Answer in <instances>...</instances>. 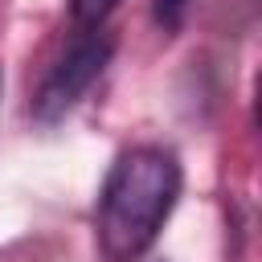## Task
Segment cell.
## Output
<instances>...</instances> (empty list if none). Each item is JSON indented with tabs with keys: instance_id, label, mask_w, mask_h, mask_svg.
<instances>
[{
	"instance_id": "2",
	"label": "cell",
	"mask_w": 262,
	"mask_h": 262,
	"mask_svg": "<svg viewBox=\"0 0 262 262\" xmlns=\"http://www.w3.org/2000/svg\"><path fill=\"white\" fill-rule=\"evenodd\" d=\"M111 53H115V41H111L102 29H82V37H78V41L49 66V74L41 78V86H37V94H33V119L45 123V127L61 123V119L86 98V90L102 78Z\"/></svg>"
},
{
	"instance_id": "5",
	"label": "cell",
	"mask_w": 262,
	"mask_h": 262,
	"mask_svg": "<svg viewBox=\"0 0 262 262\" xmlns=\"http://www.w3.org/2000/svg\"><path fill=\"white\" fill-rule=\"evenodd\" d=\"M0 94H4V74H0Z\"/></svg>"
},
{
	"instance_id": "3",
	"label": "cell",
	"mask_w": 262,
	"mask_h": 262,
	"mask_svg": "<svg viewBox=\"0 0 262 262\" xmlns=\"http://www.w3.org/2000/svg\"><path fill=\"white\" fill-rule=\"evenodd\" d=\"M123 0H70V16L78 29H102L106 16L119 8Z\"/></svg>"
},
{
	"instance_id": "4",
	"label": "cell",
	"mask_w": 262,
	"mask_h": 262,
	"mask_svg": "<svg viewBox=\"0 0 262 262\" xmlns=\"http://www.w3.org/2000/svg\"><path fill=\"white\" fill-rule=\"evenodd\" d=\"M184 12H188V0H156V20H160L164 33H176Z\"/></svg>"
},
{
	"instance_id": "1",
	"label": "cell",
	"mask_w": 262,
	"mask_h": 262,
	"mask_svg": "<svg viewBox=\"0 0 262 262\" xmlns=\"http://www.w3.org/2000/svg\"><path fill=\"white\" fill-rule=\"evenodd\" d=\"M180 184H184V172L168 147L147 143V147L123 151L111 164L106 184L98 192L94 233H98L102 258L139 262L156 246L164 221L172 217V209L180 201Z\"/></svg>"
}]
</instances>
